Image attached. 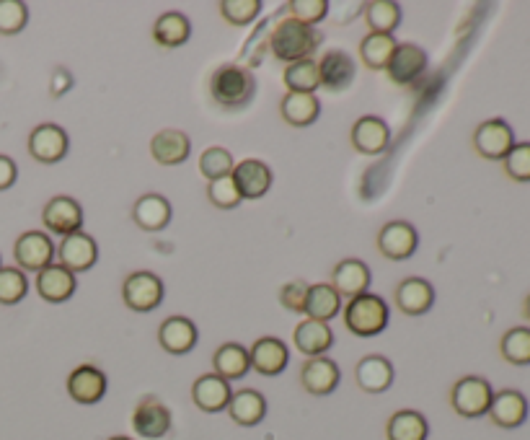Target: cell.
Wrapping results in <instances>:
<instances>
[{
    "mask_svg": "<svg viewBox=\"0 0 530 440\" xmlns=\"http://www.w3.org/2000/svg\"><path fill=\"white\" fill-rule=\"evenodd\" d=\"M321 42H324L321 32H316L313 26L290 19V16L277 21L267 39L269 52L287 65L300 63V60H311L313 52L321 47Z\"/></svg>",
    "mask_w": 530,
    "mask_h": 440,
    "instance_id": "1",
    "label": "cell"
},
{
    "mask_svg": "<svg viewBox=\"0 0 530 440\" xmlns=\"http://www.w3.org/2000/svg\"><path fill=\"white\" fill-rule=\"evenodd\" d=\"M256 94V78L244 65H220L210 76V96L223 109H244Z\"/></svg>",
    "mask_w": 530,
    "mask_h": 440,
    "instance_id": "2",
    "label": "cell"
},
{
    "mask_svg": "<svg viewBox=\"0 0 530 440\" xmlns=\"http://www.w3.org/2000/svg\"><path fill=\"white\" fill-rule=\"evenodd\" d=\"M391 311L381 296L362 293V296L350 298L344 306V327L350 329L355 337H375L388 327Z\"/></svg>",
    "mask_w": 530,
    "mask_h": 440,
    "instance_id": "3",
    "label": "cell"
},
{
    "mask_svg": "<svg viewBox=\"0 0 530 440\" xmlns=\"http://www.w3.org/2000/svg\"><path fill=\"white\" fill-rule=\"evenodd\" d=\"M492 399V384L481 376H463L450 389V407L456 409L461 417H466V420H476V417L487 415L489 407H492Z\"/></svg>",
    "mask_w": 530,
    "mask_h": 440,
    "instance_id": "4",
    "label": "cell"
},
{
    "mask_svg": "<svg viewBox=\"0 0 530 440\" xmlns=\"http://www.w3.org/2000/svg\"><path fill=\"white\" fill-rule=\"evenodd\" d=\"M163 293H166V288H163V280L156 272H132L122 283V301L138 314H148V311L161 306Z\"/></svg>",
    "mask_w": 530,
    "mask_h": 440,
    "instance_id": "5",
    "label": "cell"
},
{
    "mask_svg": "<svg viewBox=\"0 0 530 440\" xmlns=\"http://www.w3.org/2000/svg\"><path fill=\"white\" fill-rule=\"evenodd\" d=\"M13 259L19 264L21 272H42L50 264H55V244L47 233L42 231H26L16 239L13 246Z\"/></svg>",
    "mask_w": 530,
    "mask_h": 440,
    "instance_id": "6",
    "label": "cell"
},
{
    "mask_svg": "<svg viewBox=\"0 0 530 440\" xmlns=\"http://www.w3.org/2000/svg\"><path fill=\"white\" fill-rule=\"evenodd\" d=\"M515 145V132L502 117L481 122L474 130V151L487 161H505Z\"/></svg>",
    "mask_w": 530,
    "mask_h": 440,
    "instance_id": "7",
    "label": "cell"
},
{
    "mask_svg": "<svg viewBox=\"0 0 530 440\" xmlns=\"http://www.w3.org/2000/svg\"><path fill=\"white\" fill-rule=\"evenodd\" d=\"M419 236L417 228L406 220H391L378 231V252L391 262H404L417 252Z\"/></svg>",
    "mask_w": 530,
    "mask_h": 440,
    "instance_id": "8",
    "label": "cell"
},
{
    "mask_svg": "<svg viewBox=\"0 0 530 440\" xmlns=\"http://www.w3.org/2000/svg\"><path fill=\"white\" fill-rule=\"evenodd\" d=\"M68 148V132L60 125H52V122L34 127L32 135H29V153L39 164H60L68 156Z\"/></svg>",
    "mask_w": 530,
    "mask_h": 440,
    "instance_id": "9",
    "label": "cell"
},
{
    "mask_svg": "<svg viewBox=\"0 0 530 440\" xmlns=\"http://www.w3.org/2000/svg\"><path fill=\"white\" fill-rule=\"evenodd\" d=\"M57 259H60L57 264H63L65 270L78 275V272L91 270L99 262V244L88 233L75 231L70 236H63V241L57 246Z\"/></svg>",
    "mask_w": 530,
    "mask_h": 440,
    "instance_id": "10",
    "label": "cell"
},
{
    "mask_svg": "<svg viewBox=\"0 0 530 440\" xmlns=\"http://www.w3.org/2000/svg\"><path fill=\"white\" fill-rule=\"evenodd\" d=\"M132 428L140 438L158 440L171 430V412L158 396H145L140 399L135 412H132Z\"/></svg>",
    "mask_w": 530,
    "mask_h": 440,
    "instance_id": "11",
    "label": "cell"
},
{
    "mask_svg": "<svg viewBox=\"0 0 530 440\" xmlns=\"http://www.w3.org/2000/svg\"><path fill=\"white\" fill-rule=\"evenodd\" d=\"M350 143L362 156H381L388 148V143H391V130H388V125L381 117L365 114L352 125Z\"/></svg>",
    "mask_w": 530,
    "mask_h": 440,
    "instance_id": "12",
    "label": "cell"
},
{
    "mask_svg": "<svg viewBox=\"0 0 530 440\" xmlns=\"http://www.w3.org/2000/svg\"><path fill=\"white\" fill-rule=\"evenodd\" d=\"M386 70L388 78H391L393 83H399V86H412V83H417L419 78L424 76V70H427V52H424L419 44L412 42L399 44Z\"/></svg>",
    "mask_w": 530,
    "mask_h": 440,
    "instance_id": "13",
    "label": "cell"
},
{
    "mask_svg": "<svg viewBox=\"0 0 530 440\" xmlns=\"http://www.w3.org/2000/svg\"><path fill=\"white\" fill-rule=\"evenodd\" d=\"M357 76V65L344 50H329L321 60H318V78L321 86L331 94L347 91Z\"/></svg>",
    "mask_w": 530,
    "mask_h": 440,
    "instance_id": "14",
    "label": "cell"
},
{
    "mask_svg": "<svg viewBox=\"0 0 530 440\" xmlns=\"http://www.w3.org/2000/svg\"><path fill=\"white\" fill-rule=\"evenodd\" d=\"M42 223L47 231L60 233V236H70V233L81 231L83 210L73 197H52L42 210Z\"/></svg>",
    "mask_w": 530,
    "mask_h": 440,
    "instance_id": "15",
    "label": "cell"
},
{
    "mask_svg": "<svg viewBox=\"0 0 530 440\" xmlns=\"http://www.w3.org/2000/svg\"><path fill=\"white\" fill-rule=\"evenodd\" d=\"M231 179L233 184H236L241 200H259V197L267 195L269 187H272V169H269L264 161L249 158V161L236 164Z\"/></svg>",
    "mask_w": 530,
    "mask_h": 440,
    "instance_id": "16",
    "label": "cell"
},
{
    "mask_svg": "<svg viewBox=\"0 0 530 440\" xmlns=\"http://www.w3.org/2000/svg\"><path fill=\"white\" fill-rule=\"evenodd\" d=\"M487 415L497 428L515 430L528 420V399L515 389H502L494 394Z\"/></svg>",
    "mask_w": 530,
    "mask_h": 440,
    "instance_id": "17",
    "label": "cell"
},
{
    "mask_svg": "<svg viewBox=\"0 0 530 440\" xmlns=\"http://www.w3.org/2000/svg\"><path fill=\"white\" fill-rule=\"evenodd\" d=\"M393 301H396L401 314L422 316L435 303V288L424 277H404L396 293H393Z\"/></svg>",
    "mask_w": 530,
    "mask_h": 440,
    "instance_id": "18",
    "label": "cell"
},
{
    "mask_svg": "<svg viewBox=\"0 0 530 440\" xmlns=\"http://www.w3.org/2000/svg\"><path fill=\"white\" fill-rule=\"evenodd\" d=\"M329 285L337 290L339 298L362 296L370 288V267L362 259H342L331 272Z\"/></svg>",
    "mask_w": 530,
    "mask_h": 440,
    "instance_id": "19",
    "label": "cell"
},
{
    "mask_svg": "<svg viewBox=\"0 0 530 440\" xmlns=\"http://www.w3.org/2000/svg\"><path fill=\"white\" fill-rule=\"evenodd\" d=\"M68 394L78 404H96L106 394V376L96 365H78L68 376Z\"/></svg>",
    "mask_w": 530,
    "mask_h": 440,
    "instance_id": "20",
    "label": "cell"
},
{
    "mask_svg": "<svg viewBox=\"0 0 530 440\" xmlns=\"http://www.w3.org/2000/svg\"><path fill=\"white\" fill-rule=\"evenodd\" d=\"M251 368H254L259 376H280L287 368V360H290V352L287 345L277 337H262L256 340L249 350Z\"/></svg>",
    "mask_w": 530,
    "mask_h": 440,
    "instance_id": "21",
    "label": "cell"
},
{
    "mask_svg": "<svg viewBox=\"0 0 530 440\" xmlns=\"http://www.w3.org/2000/svg\"><path fill=\"white\" fill-rule=\"evenodd\" d=\"M197 340H200V332L187 316H169L158 329V342L171 355H187L194 350Z\"/></svg>",
    "mask_w": 530,
    "mask_h": 440,
    "instance_id": "22",
    "label": "cell"
},
{
    "mask_svg": "<svg viewBox=\"0 0 530 440\" xmlns=\"http://www.w3.org/2000/svg\"><path fill=\"white\" fill-rule=\"evenodd\" d=\"M339 378H342L339 365L334 360L324 358V355L306 360V365L300 368V384L313 396L331 394L339 386Z\"/></svg>",
    "mask_w": 530,
    "mask_h": 440,
    "instance_id": "23",
    "label": "cell"
},
{
    "mask_svg": "<svg viewBox=\"0 0 530 440\" xmlns=\"http://www.w3.org/2000/svg\"><path fill=\"white\" fill-rule=\"evenodd\" d=\"M150 153L161 166H179L192 153V140L181 130H161L150 140Z\"/></svg>",
    "mask_w": 530,
    "mask_h": 440,
    "instance_id": "24",
    "label": "cell"
},
{
    "mask_svg": "<svg viewBox=\"0 0 530 440\" xmlns=\"http://www.w3.org/2000/svg\"><path fill=\"white\" fill-rule=\"evenodd\" d=\"M231 396V384L225 378H220L218 373L200 376L192 386V399L202 412H223V409H228Z\"/></svg>",
    "mask_w": 530,
    "mask_h": 440,
    "instance_id": "25",
    "label": "cell"
},
{
    "mask_svg": "<svg viewBox=\"0 0 530 440\" xmlns=\"http://www.w3.org/2000/svg\"><path fill=\"white\" fill-rule=\"evenodd\" d=\"M75 288V275L70 270H65L63 264H50L47 270H42L37 275V293L47 303H65L73 298Z\"/></svg>",
    "mask_w": 530,
    "mask_h": 440,
    "instance_id": "26",
    "label": "cell"
},
{
    "mask_svg": "<svg viewBox=\"0 0 530 440\" xmlns=\"http://www.w3.org/2000/svg\"><path fill=\"white\" fill-rule=\"evenodd\" d=\"M355 381L368 394H383L393 384V365L383 355H368L355 368Z\"/></svg>",
    "mask_w": 530,
    "mask_h": 440,
    "instance_id": "27",
    "label": "cell"
},
{
    "mask_svg": "<svg viewBox=\"0 0 530 440\" xmlns=\"http://www.w3.org/2000/svg\"><path fill=\"white\" fill-rule=\"evenodd\" d=\"M132 220H135L143 231H163V228L171 223V202L163 195H156V192L143 195L135 202V208H132Z\"/></svg>",
    "mask_w": 530,
    "mask_h": 440,
    "instance_id": "28",
    "label": "cell"
},
{
    "mask_svg": "<svg viewBox=\"0 0 530 440\" xmlns=\"http://www.w3.org/2000/svg\"><path fill=\"white\" fill-rule=\"evenodd\" d=\"M228 415L241 428H254L267 415V399L254 389H241L228 402Z\"/></svg>",
    "mask_w": 530,
    "mask_h": 440,
    "instance_id": "29",
    "label": "cell"
},
{
    "mask_svg": "<svg viewBox=\"0 0 530 440\" xmlns=\"http://www.w3.org/2000/svg\"><path fill=\"white\" fill-rule=\"evenodd\" d=\"M212 368L218 373L220 378H225L228 384L231 381H238V378H244L246 373L251 371V360H249V350L244 345H238V342H225L215 350L212 355Z\"/></svg>",
    "mask_w": 530,
    "mask_h": 440,
    "instance_id": "30",
    "label": "cell"
},
{
    "mask_svg": "<svg viewBox=\"0 0 530 440\" xmlns=\"http://www.w3.org/2000/svg\"><path fill=\"white\" fill-rule=\"evenodd\" d=\"M189 37H192V24L179 11L161 13L156 24H153V42L163 47V50H176L181 44H187Z\"/></svg>",
    "mask_w": 530,
    "mask_h": 440,
    "instance_id": "31",
    "label": "cell"
},
{
    "mask_svg": "<svg viewBox=\"0 0 530 440\" xmlns=\"http://www.w3.org/2000/svg\"><path fill=\"white\" fill-rule=\"evenodd\" d=\"M293 340L303 355H308V358H321V355L334 345V332H331V327L324 324V321L306 319L303 324L295 327Z\"/></svg>",
    "mask_w": 530,
    "mask_h": 440,
    "instance_id": "32",
    "label": "cell"
},
{
    "mask_svg": "<svg viewBox=\"0 0 530 440\" xmlns=\"http://www.w3.org/2000/svg\"><path fill=\"white\" fill-rule=\"evenodd\" d=\"M280 114L287 125L308 127L318 120L321 114V101L313 94H287L280 101Z\"/></svg>",
    "mask_w": 530,
    "mask_h": 440,
    "instance_id": "33",
    "label": "cell"
},
{
    "mask_svg": "<svg viewBox=\"0 0 530 440\" xmlns=\"http://www.w3.org/2000/svg\"><path fill=\"white\" fill-rule=\"evenodd\" d=\"M342 311V298L329 283H318L308 288V298H306V311L303 314L313 321H331L334 316Z\"/></svg>",
    "mask_w": 530,
    "mask_h": 440,
    "instance_id": "34",
    "label": "cell"
},
{
    "mask_svg": "<svg viewBox=\"0 0 530 440\" xmlns=\"http://www.w3.org/2000/svg\"><path fill=\"white\" fill-rule=\"evenodd\" d=\"M396 47H399V42H396L393 34H365L360 42L362 63L368 65L370 70H386Z\"/></svg>",
    "mask_w": 530,
    "mask_h": 440,
    "instance_id": "35",
    "label": "cell"
},
{
    "mask_svg": "<svg viewBox=\"0 0 530 440\" xmlns=\"http://www.w3.org/2000/svg\"><path fill=\"white\" fill-rule=\"evenodd\" d=\"M386 435L388 440H427L430 425H427L424 415H419L414 409H401L388 420Z\"/></svg>",
    "mask_w": 530,
    "mask_h": 440,
    "instance_id": "36",
    "label": "cell"
},
{
    "mask_svg": "<svg viewBox=\"0 0 530 440\" xmlns=\"http://www.w3.org/2000/svg\"><path fill=\"white\" fill-rule=\"evenodd\" d=\"M362 13L373 34H393L401 24V8L393 0H370Z\"/></svg>",
    "mask_w": 530,
    "mask_h": 440,
    "instance_id": "37",
    "label": "cell"
},
{
    "mask_svg": "<svg viewBox=\"0 0 530 440\" xmlns=\"http://www.w3.org/2000/svg\"><path fill=\"white\" fill-rule=\"evenodd\" d=\"M287 86V94H313L321 86L318 78V63L316 60H300V63H290L282 76Z\"/></svg>",
    "mask_w": 530,
    "mask_h": 440,
    "instance_id": "38",
    "label": "cell"
},
{
    "mask_svg": "<svg viewBox=\"0 0 530 440\" xmlns=\"http://www.w3.org/2000/svg\"><path fill=\"white\" fill-rule=\"evenodd\" d=\"M499 352L510 365H530V327H512L502 334Z\"/></svg>",
    "mask_w": 530,
    "mask_h": 440,
    "instance_id": "39",
    "label": "cell"
},
{
    "mask_svg": "<svg viewBox=\"0 0 530 440\" xmlns=\"http://www.w3.org/2000/svg\"><path fill=\"white\" fill-rule=\"evenodd\" d=\"M29 293V280L19 267H0V306H16Z\"/></svg>",
    "mask_w": 530,
    "mask_h": 440,
    "instance_id": "40",
    "label": "cell"
},
{
    "mask_svg": "<svg viewBox=\"0 0 530 440\" xmlns=\"http://www.w3.org/2000/svg\"><path fill=\"white\" fill-rule=\"evenodd\" d=\"M236 164H233V156L220 145H212L200 156V171L205 179L215 182V179H223V176H231Z\"/></svg>",
    "mask_w": 530,
    "mask_h": 440,
    "instance_id": "41",
    "label": "cell"
},
{
    "mask_svg": "<svg viewBox=\"0 0 530 440\" xmlns=\"http://www.w3.org/2000/svg\"><path fill=\"white\" fill-rule=\"evenodd\" d=\"M218 11L228 24L249 26L262 13V0H220Z\"/></svg>",
    "mask_w": 530,
    "mask_h": 440,
    "instance_id": "42",
    "label": "cell"
},
{
    "mask_svg": "<svg viewBox=\"0 0 530 440\" xmlns=\"http://www.w3.org/2000/svg\"><path fill=\"white\" fill-rule=\"evenodd\" d=\"M29 24V8L21 0H0V34L13 37L21 34Z\"/></svg>",
    "mask_w": 530,
    "mask_h": 440,
    "instance_id": "43",
    "label": "cell"
},
{
    "mask_svg": "<svg viewBox=\"0 0 530 440\" xmlns=\"http://www.w3.org/2000/svg\"><path fill=\"white\" fill-rule=\"evenodd\" d=\"M287 13H290V19L300 21V24L316 26L318 21L329 16V0H290Z\"/></svg>",
    "mask_w": 530,
    "mask_h": 440,
    "instance_id": "44",
    "label": "cell"
},
{
    "mask_svg": "<svg viewBox=\"0 0 530 440\" xmlns=\"http://www.w3.org/2000/svg\"><path fill=\"white\" fill-rule=\"evenodd\" d=\"M502 166H505V174L512 182H530V143L512 145V151L507 153Z\"/></svg>",
    "mask_w": 530,
    "mask_h": 440,
    "instance_id": "45",
    "label": "cell"
},
{
    "mask_svg": "<svg viewBox=\"0 0 530 440\" xmlns=\"http://www.w3.org/2000/svg\"><path fill=\"white\" fill-rule=\"evenodd\" d=\"M207 200L220 210H233L241 205V195H238L231 176H223V179H215V182L207 184Z\"/></svg>",
    "mask_w": 530,
    "mask_h": 440,
    "instance_id": "46",
    "label": "cell"
},
{
    "mask_svg": "<svg viewBox=\"0 0 530 440\" xmlns=\"http://www.w3.org/2000/svg\"><path fill=\"white\" fill-rule=\"evenodd\" d=\"M308 288H311V285L303 283V280H293V283H287L285 288L280 290V303L287 308V311L303 314V311H306Z\"/></svg>",
    "mask_w": 530,
    "mask_h": 440,
    "instance_id": "47",
    "label": "cell"
},
{
    "mask_svg": "<svg viewBox=\"0 0 530 440\" xmlns=\"http://www.w3.org/2000/svg\"><path fill=\"white\" fill-rule=\"evenodd\" d=\"M16 179H19V166H16V161H13L11 156H3V153H0V192L11 189L13 184H16Z\"/></svg>",
    "mask_w": 530,
    "mask_h": 440,
    "instance_id": "48",
    "label": "cell"
},
{
    "mask_svg": "<svg viewBox=\"0 0 530 440\" xmlns=\"http://www.w3.org/2000/svg\"><path fill=\"white\" fill-rule=\"evenodd\" d=\"M73 76H70L68 70L65 68H57L55 76H52V83H50V94L55 96V99H60V96H65L73 88Z\"/></svg>",
    "mask_w": 530,
    "mask_h": 440,
    "instance_id": "49",
    "label": "cell"
},
{
    "mask_svg": "<svg viewBox=\"0 0 530 440\" xmlns=\"http://www.w3.org/2000/svg\"><path fill=\"white\" fill-rule=\"evenodd\" d=\"M523 314H525V319L530 321V296L525 298V303H523Z\"/></svg>",
    "mask_w": 530,
    "mask_h": 440,
    "instance_id": "50",
    "label": "cell"
},
{
    "mask_svg": "<svg viewBox=\"0 0 530 440\" xmlns=\"http://www.w3.org/2000/svg\"><path fill=\"white\" fill-rule=\"evenodd\" d=\"M109 440H132V438H125V435H114V438H109Z\"/></svg>",
    "mask_w": 530,
    "mask_h": 440,
    "instance_id": "51",
    "label": "cell"
},
{
    "mask_svg": "<svg viewBox=\"0 0 530 440\" xmlns=\"http://www.w3.org/2000/svg\"><path fill=\"white\" fill-rule=\"evenodd\" d=\"M0 267H3V264H0Z\"/></svg>",
    "mask_w": 530,
    "mask_h": 440,
    "instance_id": "52",
    "label": "cell"
}]
</instances>
